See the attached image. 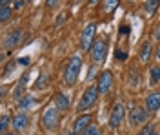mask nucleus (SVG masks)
Returning <instances> with one entry per match:
<instances>
[{"label":"nucleus","instance_id":"obj_7","mask_svg":"<svg viewBox=\"0 0 160 135\" xmlns=\"http://www.w3.org/2000/svg\"><path fill=\"white\" fill-rule=\"evenodd\" d=\"M122 121H124V106H122L120 102H117L113 108H111V113H109V128H118Z\"/></svg>","mask_w":160,"mask_h":135},{"label":"nucleus","instance_id":"obj_1","mask_svg":"<svg viewBox=\"0 0 160 135\" xmlns=\"http://www.w3.org/2000/svg\"><path fill=\"white\" fill-rule=\"evenodd\" d=\"M80 68H82V59L78 55H73L69 59V62L64 70V82L68 86H73L78 79V73H80Z\"/></svg>","mask_w":160,"mask_h":135},{"label":"nucleus","instance_id":"obj_16","mask_svg":"<svg viewBox=\"0 0 160 135\" xmlns=\"http://www.w3.org/2000/svg\"><path fill=\"white\" fill-rule=\"evenodd\" d=\"M120 0H102V9L104 13H113V11L118 8Z\"/></svg>","mask_w":160,"mask_h":135},{"label":"nucleus","instance_id":"obj_27","mask_svg":"<svg viewBox=\"0 0 160 135\" xmlns=\"http://www.w3.org/2000/svg\"><path fill=\"white\" fill-rule=\"evenodd\" d=\"M153 37H155L157 40H160V24H157V26H155V31H153Z\"/></svg>","mask_w":160,"mask_h":135},{"label":"nucleus","instance_id":"obj_4","mask_svg":"<svg viewBox=\"0 0 160 135\" xmlns=\"http://www.w3.org/2000/svg\"><path fill=\"white\" fill-rule=\"evenodd\" d=\"M42 126L48 130V132H53V130H57V126H58V108L55 106V108H48L44 115H42Z\"/></svg>","mask_w":160,"mask_h":135},{"label":"nucleus","instance_id":"obj_15","mask_svg":"<svg viewBox=\"0 0 160 135\" xmlns=\"http://www.w3.org/2000/svg\"><path fill=\"white\" fill-rule=\"evenodd\" d=\"M138 59L142 62H149L151 59V44L149 42H144L142 48H140V53H138Z\"/></svg>","mask_w":160,"mask_h":135},{"label":"nucleus","instance_id":"obj_23","mask_svg":"<svg viewBox=\"0 0 160 135\" xmlns=\"http://www.w3.org/2000/svg\"><path fill=\"white\" fill-rule=\"evenodd\" d=\"M17 64H18V60H9V62H8V66L4 68V77H8V75L15 70V66H17Z\"/></svg>","mask_w":160,"mask_h":135},{"label":"nucleus","instance_id":"obj_19","mask_svg":"<svg viewBox=\"0 0 160 135\" xmlns=\"http://www.w3.org/2000/svg\"><path fill=\"white\" fill-rule=\"evenodd\" d=\"M48 82H49V77L46 75V73H42V75H38V79H37V82H35V90H42V88H46L48 86Z\"/></svg>","mask_w":160,"mask_h":135},{"label":"nucleus","instance_id":"obj_26","mask_svg":"<svg viewBox=\"0 0 160 135\" xmlns=\"http://www.w3.org/2000/svg\"><path fill=\"white\" fill-rule=\"evenodd\" d=\"M29 62H31L29 57H20V59H18V64H20V66H29Z\"/></svg>","mask_w":160,"mask_h":135},{"label":"nucleus","instance_id":"obj_3","mask_svg":"<svg viewBox=\"0 0 160 135\" xmlns=\"http://www.w3.org/2000/svg\"><path fill=\"white\" fill-rule=\"evenodd\" d=\"M95 31H97V24L91 22L84 28V31L80 35V49L82 51H89L93 48V42H95Z\"/></svg>","mask_w":160,"mask_h":135},{"label":"nucleus","instance_id":"obj_35","mask_svg":"<svg viewBox=\"0 0 160 135\" xmlns=\"http://www.w3.org/2000/svg\"><path fill=\"white\" fill-rule=\"evenodd\" d=\"M157 59L160 60V46H158V49H157Z\"/></svg>","mask_w":160,"mask_h":135},{"label":"nucleus","instance_id":"obj_24","mask_svg":"<svg viewBox=\"0 0 160 135\" xmlns=\"http://www.w3.org/2000/svg\"><path fill=\"white\" fill-rule=\"evenodd\" d=\"M84 135H102V132H100V128H97V126H93L91 124L88 130H86V133Z\"/></svg>","mask_w":160,"mask_h":135},{"label":"nucleus","instance_id":"obj_20","mask_svg":"<svg viewBox=\"0 0 160 135\" xmlns=\"http://www.w3.org/2000/svg\"><path fill=\"white\" fill-rule=\"evenodd\" d=\"M158 4H160V0H146V13L153 15L157 11V8H158Z\"/></svg>","mask_w":160,"mask_h":135},{"label":"nucleus","instance_id":"obj_31","mask_svg":"<svg viewBox=\"0 0 160 135\" xmlns=\"http://www.w3.org/2000/svg\"><path fill=\"white\" fill-rule=\"evenodd\" d=\"M117 57H118V60H126V53L124 51H117Z\"/></svg>","mask_w":160,"mask_h":135},{"label":"nucleus","instance_id":"obj_21","mask_svg":"<svg viewBox=\"0 0 160 135\" xmlns=\"http://www.w3.org/2000/svg\"><path fill=\"white\" fill-rule=\"evenodd\" d=\"M11 17V8L9 6H0V20L6 22Z\"/></svg>","mask_w":160,"mask_h":135},{"label":"nucleus","instance_id":"obj_22","mask_svg":"<svg viewBox=\"0 0 160 135\" xmlns=\"http://www.w3.org/2000/svg\"><path fill=\"white\" fill-rule=\"evenodd\" d=\"M138 135H155V126L153 124H146L138 132Z\"/></svg>","mask_w":160,"mask_h":135},{"label":"nucleus","instance_id":"obj_38","mask_svg":"<svg viewBox=\"0 0 160 135\" xmlns=\"http://www.w3.org/2000/svg\"><path fill=\"white\" fill-rule=\"evenodd\" d=\"M75 2H77V4H78V2H82V0H75Z\"/></svg>","mask_w":160,"mask_h":135},{"label":"nucleus","instance_id":"obj_6","mask_svg":"<svg viewBox=\"0 0 160 135\" xmlns=\"http://www.w3.org/2000/svg\"><path fill=\"white\" fill-rule=\"evenodd\" d=\"M113 86V73L111 71H102L98 77V84H97V90L100 95H106Z\"/></svg>","mask_w":160,"mask_h":135},{"label":"nucleus","instance_id":"obj_5","mask_svg":"<svg viewBox=\"0 0 160 135\" xmlns=\"http://www.w3.org/2000/svg\"><path fill=\"white\" fill-rule=\"evenodd\" d=\"M89 53H91V59H93L95 64L102 62L106 59V55H108V44H106V40H95Z\"/></svg>","mask_w":160,"mask_h":135},{"label":"nucleus","instance_id":"obj_10","mask_svg":"<svg viewBox=\"0 0 160 135\" xmlns=\"http://www.w3.org/2000/svg\"><path fill=\"white\" fill-rule=\"evenodd\" d=\"M146 110L148 112H158L160 110V91L149 93L146 97Z\"/></svg>","mask_w":160,"mask_h":135},{"label":"nucleus","instance_id":"obj_25","mask_svg":"<svg viewBox=\"0 0 160 135\" xmlns=\"http://www.w3.org/2000/svg\"><path fill=\"white\" fill-rule=\"evenodd\" d=\"M8 124H9L8 115H2V119H0V132H6L8 130Z\"/></svg>","mask_w":160,"mask_h":135},{"label":"nucleus","instance_id":"obj_2","mask_svg":"<svg viewBox=\"0 0 160 135\" xmlns=\"http://www.w3.org/2000/svg\"><path fill=\"white\" fill-rule=\"evenodd\" d=\"M98 95L100 93H98L97 88H93V86L86 88V91L80 97V102H78V106H77V110H78V112H86V110L93 108L95 102H97V99H98Z\"/></svg>","mask_w":160,"mask_h":135},{"label":"nucleus","instance_id":"obj_17","mask_svg":"<svg viewBox=\"0 0 160 135\" xmlns=\"http://www.w3.org/2000/svg\"><path fill=\"white\" fill-rule=\"evenodd\" d=\"M33 102H35V99L33 97H29V95H22L20 97V102H18V108L24 112V110H29L31 106H33Z\"/></svg>","mask_w":160,"mask_h":135},{"label":"nucleus","instance_id":"obj_18","mask_svg":"<svg viewBox=\"0 0 160 135\" xmlns=\"http://www.w3.org/2000/svg\"><path fill=\"white\" fill-rule=\"evenodd\" d=\"M149 82L151 86H155V84L160 82V66H153L149 71Z\"/></svg>","mask_w":160,"mask_h":135},{"label":"nucleus","instance_id":"obj_29","mask_svg":"<svg viewBox=\"0 0 160 135\" xmlns=\"http://www.w3.org/2000/svg\"><path fill=\"white\" fill-rule=\"evenodd\" d=\"M129 31H131L129 26H126V24H124V26H120V33H122V35H128Z\"/></svg>","mask_w":160,"mask_h":135},{"label":"nucleus","instance_id":"obj_30","mask_svg":"<svg viewBox=\"0 0 160 135\" xmlns=\"http://www.w3.org/2000/svg\"><path fill=\"white\" fill-rule=\"evenodd\" d=\"M66 20V13H62V15H60V18L57 22H55V24H57V26H60V24H62V22Z\"/></svg>","mask_w":160,"mask_h":135},{"label":"nucleus","instance_id":"obj_8","mask_svg":"<svg viewBox=\"0 0 160 135\" xmlns=\"http://www.w3.org/2000/svg\"><path fill=\"white\" fill-rule=\"evenodd\" d=\"M91 121H93V117H91L89 113L80 115L78 119L75 121V126H73V132H77L78 135L86 133V130H88V128L91 126Z\"/></svg>","mask_w":160,"mask_h":135},{"label":"nucleus","instance_id":"obj_28","mask_svg":"<svg viewBox=\"0 0 160 135\" xmlns=\"http://www.w3.org/2000/svg\"><path fill=\"white\" fill-rule=\"evenodd\" d=\"M57 2H58V0H46V8H55V6H57Z\"/></svg>","mask_w":160,"mask_h":135},{"label":"nucleus","instance_id":"obj_36","mask_svg":"<svg viewBox=\"0 0 160 135\" xmlns=\"http://www.w3.org/2000/svg\"><path fill=\"white\" fill-rule=\"evenodd\" d=\"M69 135H78V133H77V132H71V133Z\"/></svg>","mask_w":160,"mask_h":135},{"label":"nucleus","instance_id":"obj_9","mask_svg":"<svg viewBox=\"0 0 160 135\" xmlns=\"http://www.w3.org/2000/svg\"><path fill=\"white\" fill-rule=\"evenodd\" d=\"M148 119V110L144 108H133L129 112V124L131 126H138Z\"/></svg>","mask_w":160,"mask_h":135},{"label":"nucleus","instance_id":"obj_34","mask_svg":"<svg viewBox=\"0 0 160 135\" xmlns=\"http://www.w3.org/2000/svg\"><path fill=\"white\" fill-rule=\"evenodd\" d=\"M98 2H100V0H89V4H91V6H97Z\"/></svg>","mask_w":160,"mask_h":135},{"label":"nucleus","instance_id":"obj_37","mask_svg":"<svg viewBox=\"0 0 160 135\" xmlns=\"http://www.w3.org/2000/svg\"><path fill=\"white\" fill-rule=\"evenodd\" d=\"M4 135H17V133H4Z\"/></svg>","mask_w":160,"mask_h":135},{"label":"nucleus","instance_id":"obj_13","mask_svg":"<svg viewBox=\"0 0 160 135\" xmlns=\"http://www.w3.org/2000/svg\"><path fill=\"white\" fill-rule=\"evenodd\" d=\"M28 80H29V73H24V75L20 77L18 84H17V90L13 91V99H20V97H22L24 90H26V84H28Z\"/></svg>","mask_w":160,"mask_h":135},{"label":"nucleus","instance_id":"obj_14","mask_svg":"<svg viewBox=\"0 0 160 135\" xmlns=\"http://www.w3.org/2000/svg\"><path fill=\"white\" fill-rule=\"evenodd\" d=\"M55 106H57L58 110H62V112H68V110H69V99L64 93H57L55 95Z\"/></svg>","mask_w":160,"mask_h":135},{"label":"nucleus","instance_id":"obj_32","mask_svg":"<svg viewBox=\"0 0 160 135\" xmlns=\"http://www.w3.org/2000/svg\"><path fill=\"white\" fill-rule=\"evenodd\" d=\"M22 6H24V0H17V2H15V8H17V9H20Z\"/></svg>","mask_w":160,"mask_h":135},{"label":"nucleus","instance_id":"obj_11","mask_svg":"<svg viewBox=\"0 0 160 135\" xmlns=\"http://www.w3.org/2000/svg\"><path fill=\"white\" fill-rule=\"evenodd\" d=\"M28 124H29V119L24 113H18V115L13 117V130L15 132H24L28 128Z\"/></svg>","mask_w":160,"mask_h":135},{"label":"nucleus","instance_id":"obj_12","mask_svg":"<svg viewBox=\"0 0 160 135\" xmlns=\"http://www.w3.org/2000/svg\"><path fill=\"white\" fill-rule=\"evenodd\" d=\"M20 29H15V31H11L8 37H6V40H4V46H6V49H13L17 44H18V39H20Z\"/></svg>","mask_w":160,"mask_h":135},{"label":"nucleus","instance_id":"obj_33","mask_svg":"<svg viewBox=\"0 0 160 135\" xmlns=\"http://www.w3.org/2000/svg\"><path fill=\"white\" fill-rule=\"evenodd\" d=\"M11 0H0V6H8Z\"/></svg>","mask_w":160,"mask_h":135}]
</instances>
